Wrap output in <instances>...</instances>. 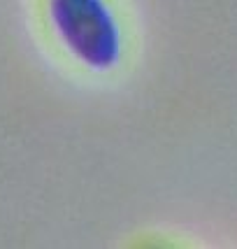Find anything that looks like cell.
<instances>
[{"label": "cell", "mask_w": 237, "mask_h": 249, "mask_svg": "<svg viewBox=\"0 0 237 249\" xmlns=\"http://www.w3.org/2000/svg\"><path fill=\"white\" fill-rule=\"evenodd\" d=\"M51 19L65 44L96 70L118 61L121 35L102 0H51Z\"/></svg>", "instance_id": "obj_1"}]
</instances>
